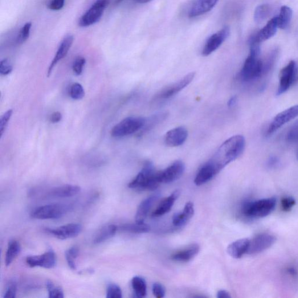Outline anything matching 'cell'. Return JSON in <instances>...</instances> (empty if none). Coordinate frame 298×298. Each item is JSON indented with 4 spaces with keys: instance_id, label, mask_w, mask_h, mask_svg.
<instances>
[{
    "instance_id": "obj_1",
    "label": "cell",
    "mask_w": 298,
    "mask_h": 298,
    "mask_svg": "<svg viewBox=\"0 0 298 298\" xmlns=\"http://www.w3.org/2000/svg\"><path fill=\"white\" fill-rule=\"evenodd\" d=\"M245 148L246 140L243 136L232 137L220 146L210 161L219 173L224 167L241 156Z\"/></svg>"
},
{
    "instance_id": "obj_2",
    "label": "cell",
    "mask_w": 298,
    "mask_h": 298,
    "mask_svg": "<svg viewBox=\"0 0 298 298\" xmlns=\"http://www.w3.org/2000/svg\"><path fill=\"white\" fill-rule=\"evenodd\" d=\"M161 182V171H156L152 162L146 161L141 172L128 184L130 189L154 191Z\"/></svg>"
},
{
    "instance_id": "obj_3",
    "label": "cell",
    "mask_w": 298,
    "mask_h": 298,
    "mask_svg": "<svg viewBox=\"0 0 298 298\" xmlns=\"http://www.w3.org/2000/svg\"><path fill=\"white\" fill-rule=\"evenodd\" d=\"M277 201L275 198L259 200L254 202L245 203L242 211L249 218L259 219L266 217L274 211Z\"/></svg>"
},
{
    "instance_id": "obj_4",
    "label": "cell",
    "mask_w": 298,
    "mask_h": 298,
    "mask_svg": "<svg viewBox=\"0 0 298 298\" xmlns=\"http://www.w3.org/2000/svg\"><path fill=\"white\" fill-rule=\"evenodd\" d=\"M267 76L263 61L259 59V56L250 52L240 71V79L244 82H250L260 80Z\"/></svg>"
},
{
    "instance_id": "obj_5",
    "label": "cell",
    "mask_w": 298,
    "mask_h": 298,
    "mask_svg": "<svg viewBox=\"0 0 298 298\" xmlns=\"http://www.w3.org/2000/svg\"><path fill=\"white\" fill-rule=\"evenodd\" d=\"M145 120V118L143 117L126 118L114 126L111 131L112 136L121 138L140 131L144 126Z\"/></svg>"
},
{
    "instance_id": "obj_6",
    "label": "cell",
    "mask_w": 298,
    "mask_h": 298,
    "mask_svg": "<svg viewBox=\"0 0 298 298\" xmlns=\"http://www.w3.org/2000/svg\"><path fill=\"white\" fill-rule=\"evenodd\" d=\"M69 209V206L63 204H51L37 207L32 212L31 217L39 220H53L61 218Z\"/></svg>"
},
{
    "instance_id": "obj_7",
    "label": "cell",
    "mask_w": 298,
    "mask_h": 298,
    "mask_svg": "<svg viewBox=\"0 0 298 298\" xmlns=\"http://www.w3.org/2000/svg\"><path fill=\"white\" fill-rule=\"evenodd\" d=\"M298 79V67L295 61H291L280 73L277 95L280 96L290 89Z\"/></svg>"
},
{
    "instance_id": "obj_8",
    "label": "cell",
    "mask_w": 298,
    "mask_h": 298,
    "mask_svg": "<svg viewBox=\"0 0 298 298\" xmlns=\"http://www.w3.org/2000/svg\"><path fill=\"white\" fill-rule=\"evenodd\" d=\"M109 3L110 0H96L80 18L79 25L80 27H88L99 22Z\"/></svg>"
},
{
    "instance_id": "obj_9",
    "label": "cell",
    "mask_w": 298,
    "mask_h": 298,
    "mask_svg": "<svg viewBox=\"0 0 298 298\" xmlns=\"http://www.w3.org/2000/svg\"><path fill=\"white\" fill-rule=\"evenodd\" d=\"M195 76V72L189 73L182 77L181 79L177 81V83L167 86L157 94L156 99L159 100L168 99L169 98L177 95L178 93L192 83Z\"/></svg>"
},
{
    "instance_id": "obj_10",
    "label": "cell",
    "mask_w": 298,
    "mask_h": 298,
    "mask_svg": "<svg viewBox=\"0 0 298 298\" xmlns=\"http://www.w3.org/2000/svg\"><path fill=\"white\" fill-rule=\"evenodd\" d=\"M276 241L274 235L268 234H262L255 236L250 240L247 254L255 255L264 251L270 248Z\"/></svg>"
},
{
    "instance_id": "obj_11",
    "label": "cell",
    "mask_w": 298,
    "mask_h": 298,
    "mask_svg": "<svg viewBox=\"0 0 298 298\" xmlns=\"http://www.w3.org/2000/svg\"><path fill=\"white\" fill-rule=\"evenodd\" d=\"M298 116V104L284 110L283 112L277 114L271 122L267 129V136L277 131L279 128L287 122L291 121Z\"/></svg>"
},
{
    "instance_id": "obj_12",
    "label": "cell",
    "mask_w": 298,
    "mask_h": 298,
    "mask_svg": "<svg viewBox=\"0 0 298 298\" xmlns=\"http://www.w3.org/2000/svg\"><path fill=\"white\" fill-rule=\"evenodd\" d=\"M82 230L83 227L77 223L68 224L56 228H48L46 229L48 234L61 240L75 238L80 234Z\"/></svg>"
},
{
    "instance_id": "obj_13",
    "label": "cell",
    "mask_w": 298,
    "mask_h": 298,
    "mask_svg": "<svg viewBox=\"0 0 298 298\" xmlns=\"http://www.w3.org/2000/svg\"><path fill=\"white\" fill-rule=\"evenodd\" d=\"M26 262L31 267H43L50 269L54 267L56 264V256L51 249L40 255L28 257Z\"/></svg>"
},
{
    "instance_id": "obj_14",
    "label": "cell",
    "mask_w": 298,
    "mask_h": 298,
    "mask_svg": "<svg viewBox=\"0 0 298 298\" xmlns=\"http://www.w3.org/2000/svg\"><path fill=\"white\" fill-rule=\"evenodd\" d=\"M230 34V28L228 26L224 27L215 34L211 36L207 40L205 47L202 51L203 56H208L213 52L220 47L223 43Z\"/></svg>"
},
{
    "instance_id": "obj_15",
    "label": "cell",
    "mask_w": 298,
    "mask_h": 298,
    "mask_svg": "<svg viewBox=\"0 0 298 298\" xmlns=\"http://www.w3.org/2000/svg\"><path fill=\"white\" fill-rule=\"evenodd\" d=\"M185 171V165L180 160L175 161L167 169L161 171L162 183H171L180 178Z\"/></svg>"
},
{
    "instance_id": "obj_16",
    "label": "cell",
    "mask_w": 298,
    "mask_h": 298,
    "mask_svg": "<svg viewBox=\"0 0 298 298\" xmlns=\"http://www.w3.org/2000/svg\"><path fill=\"white\" fill-rule=\"evenodd\" d=\"M73 40H74V38H73V36L67 35L65 37L62 42H61L54 59H53L50 66L48 67L47 71L48 77L51 75L53 69H54L56 65L59 63V61L63 60L67 55L69 49L72 46Z\"/></svg>"
},
{
    "instance_id": "obj_17",
    "label": "cell",
    "mask_w": 298,
    "mask_h": 298,
    "mask_svg": "<svg viewBox=\"0 0 298 298\" xmlns=\"http://www.w3.org/2000/svg\"><path fill=\"white\" fill-rule=\"evenodd\" d=\"M188 136L187 130L182 126L169 130L165 136L166 144L170 147H177L184 144Z\"/></svg>"
},
{
    "instance_id": "obj_18",
    "label": "cell",
    "mask_w": 298,
    "mask_h": 298,
    "mask_svg": "<svg viewBox=\"0 0 298 298\" xmlns=\"http://www.w3.org/2000/svg\"><path fill=\"white\" fill-rule=\"evenodd\" d=\"M160 197V194L156 193L151 195L150 197L146 198L141 202L138 208L136 215V222L137 223H144L151 208L152 207L154 204L157 202Z\"/></svg>"
},
{
    "instance_id": "obj_19",
    "label": "cell",
    "mask_w": 298,
    "mask_h": 298,
    "mask_svg": "<svg viewBox=\"0 0 298 298\" xmlns=\"http://www.w3.org/2000/svg\"><path fill=\"white\" fill-rule=\"evenodd\" d=\"M80 187L75 185H64L54 187L49 191L47 197L56 198H66L74 197L78 194Z\"/></svg>"
},
{
    "instance_id": "obj_20",
    "label": "cell",
    "mask_w": 298,
    "mask_h": 298,
    "mask_svg": "<svg viewBox=\"0 0 298 298\" xmlns=\"http://www.w3.org/2000/svg\"><path fill=\"white\" fill-rule=\"evenodd\" d=\"M218 174V171L210 161H208L199 170L194 182L197 186L202 185L210 181Z\"/></svg>"
},
{
    "instance_id": "obj_21",
    "label": "cell",
    "mask_w": 298,
    "mask_h": 298,
    "mask_svg": "<svg viewBox=\"0 0 298 298\" xmlns=\"http://www.w3.org/2000/svg\"><path fill=\"white\" fill-rule=\"evenodd\" d=\"M219 0H197L189 12V18H195L211 11Z\"/></svg>"
},
{
    "instance_id": "obj_22",
    "label": "cell",
    "mask_w": 298,
    "mask_h": 298,
    "mask_svg": "<svg viewBox=\"0 0 298 298\" xmlns=\"http://www.w3.org/2000/svg\"><path fill=\"white\" fill-rule=\"evenodd\" d=\"M194 212V204L190 202H187L182 211L174 214L173 217L174 226L177 227L184 226L193 217Z\"/></svg>"
},
{
    "instance_id": "obj_23",
    "label": "cell",
    "mask_w": 298,
    "mask_h": 298,
    "mask_svg": "<svg viewBox=\"0 0 298 298\" xmlns=\"http://www.w3.org/2000/svg\"><path fill=\"white\" fill-rule=\"evenodd\" d=\"M250 240L247 238L240 239L232 242L227 248L228 255L235 259H239L247 254Z\"/></svg>"
},
{
    "instance_id": "obj_24",
    "label": "cell",
    "mask_w": 298,
    "mask_h": 298,
    "mask_svg": "<svg viewBox=\"0 0 298 298\" xmlns=\"http://www.w3.org/2000/svg\"><path fill=\"white\" fill-rule=\"evenodd\" d=\"M179 196V191H175L174 193L169 196V197L163 199L159 205L156 208L152 214L153 218L160 217L165 214L169 213L173 207L174 204Z\"/></svg>"
},
{
    "instance_id": "obj_25",
    "label": "cell",
    "mask_w": 298,
    "mask_h": 298,
    "mask_svg": "<svg viewBox=\"0 0 298 298\" xmlns=\"http://www.w3.org/2000/svg\"><path fill=\"white\" fill-rule=\"evenodd\" d=\"M278 27V18L277 17L273 18L269 20L266 25L256 34L260 42H264V41L270 39L274 36Z\"/></svg>"
},
{
    "instance_id": "obj_26",
    "label": "cell",
    "mask_w": 298,
    "mask_h": 298,
    "mask_svg": "<svg viewBox=\"0 0 298 298\" xmlns=\"http://www.w3.org/2000/svg\"><path fill=\"white\" fill-rule=\"evenodd\" d=\"M200 250L198 244H193L184 250L179 251L171 256V259L177 262H186L193 259L197 255Z\"/></svg>"
},
{
    "instance_id": "obj_27",
    "label": "cell",
    "mask_w": 298,
    "mask_h": 298,
    "mask_svg": "<svg viewBox=\"0 0 298 298\" xmlns=\"http://www.w3.org/2000/svg\"><path fill=\"white\" fill-rule=\"evenodd\" d=\"M118 227L114 224H109L102 228L97 232L93 240L94 244H100L112 238L116 234Z\"/></svg>"
},
{
    "instance_id": "obj_28",
    "label": "cell",
    "mask_w": 298,
    "mask_h": 298,
    "mask_svg": "<svg viewBox=\"0 0 298 298\" xmlns=\"http://www.w3.org/2000/svg\"><path fill=\"white\" fill-rule=\"evenodd\" d=\"M167 116H168V114L167 113H160L154 114V115L151 116L148 119H146L145 125L140 130L139 136H142L143 134L149 132L155 126L164 121L167 117Z\"/></svg>"
},
{
    "instance_id": "obj_29",
    "label": "cell",
    "mask_w": 298,
    "mask_h": 298,
    "mask_svg": "<svg viewBox=\"0 0 298 298\" xmlns=\"http://www.w3.org/2000/svg\"><path fill=\"white\" fill-rule=\"evenodd\" d=\"M20 251H21V247L18 240L14 239L10 240L8 243L6 254L5 264L7 267H9L17 258Z\"/></svg>"
},
{
    "instance_id": "obj_30",
    "label": "cell",
    "mask_w": 298,
    "mask_h": 298,
    "mask_svg": "<svg viewBox=\"0 0 298 298\" xmlns=\"http://www.w3.org/2000/svg\"><path fill=\"white\" fill-rule=\"evenodd\" d=\"M119 229L125 232L133 234L147 233L150 230V227L145 223L126 224L120 227Z\"/></svg>"
},
{
    "instance_id": "obj_31",
    "label": "cell",
    "mask_w": 298,
    "mask_h": 298,
    "mask_svg": "<svg viewBox=\"0 0 298 298\" xmlns=\"http://www.w3.org/2000/svg\"><path fill=\"white\" fill-rule=\"evenodd\" d=\"M292 17V10L290 7L283 6L281 8L278 18V26L281 30H285L290 23Z\"/></svg>"
},
{
    "instance_id": "obj_32",
    "label": "cell",
    "mask_w": 298,
    "mask_h": 298,
    "mask_svg": "<svg viewBox=\"0 0 298 298\" xmlns=\"http://www.w3.org/2000/svg\"><path fill=\"white\" fill-rule=\"evenodd\" d=\"M132 287L134 294L138 297H144L146 295L147 286L145 280L141 277H134L132 280Z\"/></svg>"
},
{
    "instance_id": "obj_33",
    "label": "cell",
    "mask_w": 298,
    "mask_h": 298,
    "mask_svg": "<svg viewBox=\"0 0 298 298\" xmlns=\"http://www.w3.org/2000/svg\"><path fill=\"white\" fill-rule=\"evenodd\" d=\"M271 8L267 4L260 5L256 8L254 19L256 23H260L264 21L270 14Z\"/></svg>"
},
{
    "instance_id": "obj_34",
    "label": "cell",
    "mask_w": 298,
    "mask_h": 298,
    "mask_svg": "<svg viewBox=\"0 0 298 298\" xmlns=\"http://www.w3.org/2000/svg\"><path fill=\"white\" fill-rule=\"evenodd\" d=\"M79 253V248L77 247L69 248L65 252V259H66L68 266L73 270H76V260L78 257Z\"/></svg>"
},
{
    "instance_id": "obj_35",
    "label": "cell",
    "mask_w": 298,
    "mask_h": 298,
    "mask_svg": "<svg viewBox=\"0 0 298 298\" xmlns=\"http://www.w3.org/2000/svg\"><path fill=\"white\" fill-rule=\"evenodd\" d=\"M46 286L48 293V297L50 298H63L64 297L63 289L60 287L56 286V285L51 281H47Z\"/></svg>"
},
{
    "instance_id": "obj_36",
    "label": "cell",
    "mask_w": 298,
    "mask_h": 298,
    "mask_svg": "<svg viewBox=\"0 0 298 298\" xmlns=\"http://www.w3.org/2000/svg\"><path fill=\"white\" fill-rule=\"evenodd\" d=\"M69 95L73 100H81L85 96L84 89L80 84H73L69 90Z\"/></svg>"
},
{
    "instance_id": "obj_37",
    "label": "cell",
    "mask_w": 298,
    "mask_h": 298,
    "mask_svg": "<svg viewBox=\"0 0 298 298\" xmlns=\"http://www.w3.org/2000/svg\"><path fill=\"white\" fill-rule=\"evenodd\" d=\"M32 26V24L31 22H27L24 24V25L22 28L21 30L19 32L17 38L18 43L22 44L25 42L29 38H30Z\"/></svg>"
},
{
    "instance_id": "obj_38",
    "label": "cell",
    "mask_w": 298,
    "mask_h": 298,
    "mask_svg": "<svg viewBox=\"0 0 298 298\" xmlns=\"http://www.w3.org/2000/svg\"><path fill=\"white\" fill-rule=\"evenodd\" d=\"M106 297L108 298H121L122 292L121 288L116 284H110L106 292Z\"/></svg>"
},
{
    "instance_id": "obj_39",
    "label": "cell",
    "mask_w": 298,
    "mask_h": 298,
    "mask_svg": "<svg viewBox=\"0 0 298 298\" xmlns=\"http://www.w3.org/2000/svg\"><path fill=\"white\" fill-rule=\"evenodd\" d=\"M13 113V110L12 109L8 110L7 112L3 114L0 118V137H2L3 133L6 131L8 122H9L11 118Z\"/></svg>"
},
{
    "instance_id": "obj_40",
    "label": "cell",
    "mask_w": 298,
    "mask_h": 298,
    "mask_svg": "<svg viewBox=\"0 0 298 298\" xmlns=\"http://www.w3.org/2000/svg\"><path fill=\"white\" fill-rule=\"evenodd\" d=\"M86 64V59L83 57L79 56L76 57L74 62L73 63L72 69L73 72L77 76L80 75L84 70Z\"/></svg>"
},
{
    "instance_id": "obj_41",
    "label": "cell",
    "mask_w": 298,
    "mask_h": 298,
    "mask_svg": "<svg viewBox=\"0 0 298 298\" xmlns=\"http://www.w3.org/2000/svg\"><path fill=\"white\" fill-rule=\"evenodd\" d=\"M13 70V67L11 64L10 61L8 59H5L0 62V73L3 75H8Z\"/></svg>"
},
{
    "instance_id": "obj_42",
    "label": "cell",
    "mask_w": 298,
    "mask_h": 298,
    "mask_svg": "<svg viewBox=\"0 0 298 298\" xmlns=\"http://www.w3.org/2000/svg\"><path fill=\"white\" fill-rule=\"evenodd\" d=\"M281 207L284 211H290L295 205L296 201L292 197H285L281 200Z\"/></svg>"
},
{
    "instance_id": "obj_43",
    "label": "cell",
    "mask_w": 298,
    "mask_h": 298,
    "mask_svg": "<svg viewBox=\"0 0 298 298\" xmlns=\"http://www.w3.org/2000/svg\"><path fill=\"white\" fill-rule=\"evenodd\" d=\"M16 292H17V284L15 281H11L6 289L4 293V297L14 298L16 297Z\"/></svg>"
},
{
    "instance_id": "obj_44",
    "label": "cell",
    "mask_w": 298,
    "mask_h": 298,
    "mask_svg": "<svg viewBox=\"0 0 298 298\" xmlns=\"http://www.w3.org/2000/svg\"><path fill=\"white\" fill-rule=\"evenodd\" d=\"M287 140L289 142L298 141V120L293 125L287 133Z\"/></svg>"
},
{
    "instance_id": "obj_45",
    "label": "cell",
    "mask_w": 298,
    "mask_h": 298,
    "mask_svg": "<svg viewBox=\"0 0 298 298\" xmlns=\"http://www.w3.org/2000/svg\"><path fill=\"white\" fill-rule=\"evenodd\" d=\"M153 293L157 298L163 297L166 293L165 288L160 283H154L153 285Z\"/></svg>"
},
{
    "instance_id": "obj_46",
    "label": "cell",
    "mask_w": 298,
    "mask_h": 298,
    "mask_svg": "<svg viewBox=\"0 0 298 298\" xmlns=\"http://www.w3.org/2000/svg\"><path fill=\"white\" fill-rule=\"evenodd\" d=\"M65 4V0H51L48 4L49 9L52 11H59L63 8Z\"/></svg>"
},
{
    "instance_id": "obj_47",
    "label": "cell",
    "mask_w": 298,
    "mask_h": 298,
    "mask_svg": "<svg viewBox=\"0 0 298 298\" xmlns=\"http://www.w3.org/2000/svg\"><path fill=\"white\" fill-rule=\"evenodd\" d=\"M279 158L275 156L270 157L267 161V166L270 169L276 168V167L279 166Z\"/></svg>"
},
{
    "instance_id": "obj_48",
    "label": "cell",
    "mask_w": 298,
    "mask_h": 298,
    "mask_svg": "<svg viewBox=\"0 0 298 298\" xmlns=\"http://www.w3.org/2000/svg\"><path fill=\"white\" fill-rule=\"evenodd\" d=\"M62 114H61V113L59 112H56L51 114L50 118V120L52 123L56 124L62 120Z\"/></svg>"
},
{
    "instance_id": "obj_49",
    "label": "cell",
    "mask_w": 298,
    "mask_h": 298,
    "mask_svg": "<svg viewBox=\"0 0 298 298\" xmlns=\"http://www.w3.org/2000/svg\"><path fill=\"white\" fill-rule=\"evenodd\" d=\"M218 298H229L231 297L229 292L226 290H220L218 292Z\"/></svg>"
},
{
    "instance_id": "obj_50",
    "label": "cell",
    "mask_w": 298,
    "mask_h": 298,
    "mask_svg": "<svg viewBox=\"0 0 298 298\" xmlns=\"http://www.w3.org/2000/svg\"><path fill=\"white\" fill-rule=\"evenodd\" d=\"M236 101H237V97L236 96L232 97L228 102V105L230 107H232V106L235 105Z\"/></svg>"
},
{
    "instance_id": "obj_51",
    "label": "cell",
    "mask_w": 298,
    "mask_h": 298,
    "mask_svg": "<svg viewBox=\"0 0 298 298\" xmlns=\"http://www.w3.org/2000/svg\"><path fill=\"white\" fill-rule=\"evenodd\" d=\"M134 2L140 4H145L153 1V0H134Z\"/></svg>"
},
{
    "instance_id": "obj_52",
    "label": "cell",
    "mask_w": 298,
    "mask_h": 298,
    "mask_svg": "<svg viewBox=\"0 0 298 298\" xmlns=\"http://www.w3.org/2000/svg\"><path fill=\"white\" fill-rule=\"evenodd\" d=\"M123 0H116V4H118L121 3Z\"/></svg>"
},
{
    "instance_id": "obj_53",
    "label": "cell",
    "mask_w": 298,
    "mask_h": 298,
    "mask_svg": "<svg viewBox=\"0 0 298 298\" xmlns=\"http://www.w3.org/2000/svg\"><path fill=\"white\" fill-rule=\"evenodd\" d=\"M296 158H297V160H298V149L297 150V152H296Z\"/></svg>"
}]
</instances>
